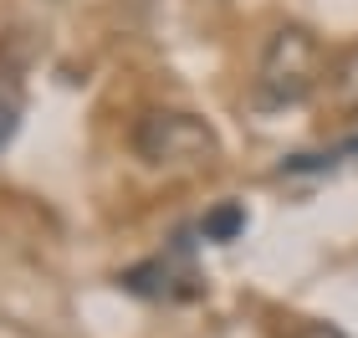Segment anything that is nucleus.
<instances>
[{"mask_svg":"<svg viewBox=\"0 0 358 338\" xmlns=\"http://www.w3.org/2000/svg\"><path fill=\"white\" fill-rule=\"evenodd\" d=\"M134 154L149 169H200L220 154V139L200 113L185 108H154L134 128Z\"/></svg>","mask_w":358,"mask_h":338,"instance_id":"f257e3e1","label":"nucleus"},{"mask_svg":"<svg viewBox=\"0 0 358 338\" xmlns=\"http://www.w3.org/2000/svg\"><path fill=\"white\" fill-rule=\"evenodd\" d=\"M317 62H322L317 41L307 36L302 26H282V31L266 41L262 67H256V87H251L256 108L302 103L307 92H313V83H317Z\"/></svg>","mask_w":358,"mask_h":338,"instance_id":"f03ea898","label":"nucleus"},{"mask_svg":"<svg viewBox=\"0 0 358 338\" xmlns=\"http://www.w3.org/2000/svg\"><path fill=\"white\" fill-rule=\"evenodd\" d=\"M123 287H128V293H138V297H179V293H189V287H194V272L179 267L174 256H154V262L123 272Z\"/></svg>","mask_w":358,"mask_h":338,"instance_id":"7ed1b4c3","label":"nucleus"},{"mask_svg":"<svg viewBox=\"0 0 358 338\" xmlns=\"http://www.w3.org/2000/svg\"><path fill=\"white\" fill-rule=\"evenodd\" d=\"M21 108H26V92L15 83L10 72H0V149L15 139V128H21Z\"/></svg>","mask_w":358,"mask_h":338,"instance_id":"20e7f679","label":"nucleus"},{"mask_svg":"<svg viewBox=\"0 0 358 338\" xmlns=\"http://www.w3.org/2000/svg\"><path fill=\"white\" fill-rule=\"evenodd\" d=\"M200 231H205V241H236L241 231H246V211H241L236 200H225V205H215V211L200 220Z\"/></svg>","mask_w":358,"mask_h":338,"instance_id":"39448f33","label":"nucleus"},{"mask_svg":"<svg viewBox=\"0 0 358 338\" xmlns=\"http://www.w3.org/2000/svg\"><path fill=\"white\" fill-rule=\"evenodd\" d=\"M338 98H343V108L358 113V46L338 62Z\"/></svg>","mask_w":358,"mask_h":338,"instance_id":"423d86ee","label":"nucleus"},{"mask_svg":"<svg viewBox=\"0 0 358 338\" xmlns=\"http://www.w3.org/2000/svg\"><path fill=\"white\" fill-rule=\"evenodd\" d=\"M292 338H343V328H333V323H302Z\"/></svg>","mask_w":358,"mask_h":338,"instance_id":"0eeeda50","label":"nucleus"}]
</instances>
